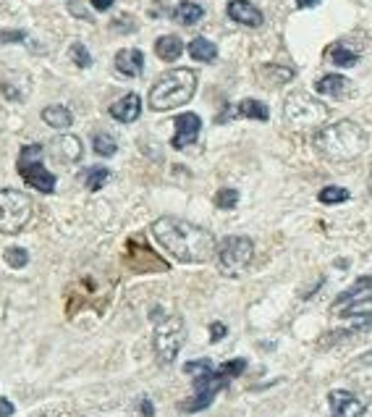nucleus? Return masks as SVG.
I'll return each mask as SVG.
<instances>
[{"label": "nucleus", "instance_id": "obj_15", "mask_svg": "<svg viewBox=\"0 0 372 417\" xmlns=\"http://www.w3.org/2000/svg\"><path fill=\"white\" fill-rule=\"evenodd\" d=\"M134 250H137L139 260H126V262H129L137 273H145V270H168V265H165L150 247H145V244L139 242V239H131L129 247H126V252H134Z\"/></svg>", "mask_w": 372, "mask_h": 417}, {"label": "nucleus", "instance_id": "obj_22", "mask_svg": "<svg viewBox=\"0 0 372 417\" xmlns=\"http://www.w3.org/2000/svg\"><path fill=\"white\" fill-rule=\"evenodd\" d=\"M294 79V71L286 69V66H262L260 69V82L262 84H268V87H281V84H288Z\"/></svg>", "mask_w": 372, "mask_h": 417}, {"label": "nucleus", "instance_id": "obj_4", "mask_svg": "<svg viewBox=\"0 0 372 417\" xmlns=\"http://www.w3.org/2000/svg\"><path fill=\"white\" fill-rule=\"evenodd\" d=\"M197 74L191 69H171L157 79L150 89V108L152 111H174L194 97Z\"/></svg>", "mask_w": 372, "mask_h": 417}, {"label": "nucleus", "instance_id": "obj_35", "mask_svg": "<svg viewBox=\"0 0 372 417\" xmlns=\"http://www.w3.org/2000/svg\"><path fill=\"white\" fill-rule=\"evenodd\" d=\"M92 6H95V11H108L113 6V0H92Z\"/></svg>", "mask_w": 372, "mask_h": 417}, {"label": "nucleus", "instance_id": "obj_13", "mask_svg": "<svg viewBox=\"0 0 372 417\" xmlns=\"http://www.w3.org/2000/svg\"><path fill=\"white\" fill-rule=\"evenodd\" d=\"M315 92H320L325 97H336V100H346V97H354V84L341 74H325L315 82Z\"/></svg>", "mask_w": 372, "mask_h": 417}, {"label": "nucleus", "instance_id": "obj_29", "mask_svg": "<svg viewBox=\"0 0 372 417\" xmlns=\"http://www.w3.org/2000/svg\"><path fill=\"white\" fill-rule=\"evenodd\" d=\"M71 61L77 63L79 69H89L92 66V55H89V50L81 43H74L71 45Z\"/></svg>", "mask_w": 372, "mask_h": 417}, {"label": "nucleus", "instance_id": "obj_33", "mask_svg": "<svg viewBox=\"0 0 372 417\" xmlns=\"http://www.w3.org/2000/svg\"><path fill=\"white\" fill-rule=\"evenodd\" d=\"M13 415V404L9 399H0V417H11Z\"/></svg>", "mask_w": 372, "mask_h": 417}, {"label": "nucleus", "instance_id": "obj_3", "mask_svg": "<svg viewBox=\"0 0 372 417\" xmlns=\"http://www.w3.org/2000/svg\"><path fill=\"white\" fill-rule=\"evenodd\" d=\"M367 131L354 121H338L320 126L312 137V145L328 160H356L367 150Z\"/></svg>", "mask_w": 372, "mask_h": 417}, {"label": "nucleus", "instance_id": "obj_8", "mask_svg": "<svg viewBox=\"0 0 372 417\" xmlns=\"http://www.w3.org/2000/svg\"><path fill=\"white\" fill-rule=\"evenodd\" d=\"M43 145H24L18 152V174L24 176V182L32 189L52 194L55 191V174H50L43 163Z\"/></svg>", "mask_w": 372, "mask_h": 417}, {"label": "nucleus", "instance_id": "obj_19", "mask_svg": "<svg viewBox=\"0 0 372 417\" xmlns=\"http://www.w3.org/2000/svg\"><path fill=\"white\" fill-rule=\"evenodd\" d=\"M325 58H328L333 66H341V69H351L359 63V52L346 48L344 43H333L328 45V50H325Z\"/></svg>", "mask_w": 372, "mask_h": 417}, {"label": "nucleus", "instance_id": "obj_6", "mask_svg": "<svg viewBox=\"0 0 372 417\" xmlns=\"http://www.w3.org/2000/svg\"><path fill=\"white\" fill-rule=\"evenodd\" d=\"M218 270L228 278H239L247 273L254 257V244L249 236H225L223 242L218 244Z\"/></svg>", "mask_w": 372, "mask_h": 417}, {"label": "nucleus", "instance_id": "obj_7", "mask_svg": "<svg viewBox=\"0 0 372 417\" xmlns=\"http://www.w3.org/2000/svg\"><path fill=\"white\" fill-rule=\"evenodd\" d=\"M336 318H372V276L356 278L354 284L330 304Z\"/></svg>", "mask_w": 372, "mask_h": 417}, {"label": "nucleus", "instance_id": "obj_20", "mask_svg": "<svg viewBox=\"0 0 372 417\" xmlns=\"http://www.w3.org/2000/svg\"><path fill=\"white\" fill-rule=\"evenodd\" d=\"M43 121L50 126V129H58V131H66L74 123V116H71L69 108H63V105H47L43 111Z\"/></svg>", "mask_w": 372, "mask_h": 417}, {"label": "nucleus", "instance_id": "obj_30", "mask_svg": "<svg viewBox=\"0 0 372 417\" xmlns=\"http://www.w3.org/2000/svg\"><path fill=\"white\" fill-rule=\"evenodd\" d=\"M6 262H9L11 268H24L26 262H29V252L21 250V247H9L6 250Z\"/></svg>", "mask_w": 372, "mask_h": 417}, {"label": "nucleus", "instance_id": "obj_9", "mask_svg": "<svg viewBox=\"0 0 372 417\" xmlns=\"http://www.w3.org/2000/svg\"><path fill=\"white\" fill-rule=\"evenodd\" d=\"M32 221V200L18 189H0V234H18Z\"/></svg>", "mask_w": 372, "mask_h": 417}, {"label": "nucleus", "instance_id": "obj_27", "mask_svg": "<svg viewBox=\"0 0 372 417\" xmlns=\"http://www.w3.org/2000/svg\"><path fill=\"white\" fill-rule=\"evenodd\" d=\"M349 197H351V191L344 189V187H325V189H320V194H317V200H320L322 205H341V202H346Z\"/></svg>", "mask_w": 372, "mask_h": 417}, {"label": "nucleus", "instance_id": "obj_10", "mask_svg": "<svg viewBox=\"0 0 372 417\" xmlns=\"http://www.w3.org/2000/svg\"><path fill=\"white\" fill-rule=\"evenodd\" d=\"M184 339H186V326H184L181 315H171V318L157 323L155 336H152V347H155L160 365H171L174 362L176 355L184 347Z\"/></svg>", "mask_w": 372, "mask_h": 417}, {"label": "nucleus", "instance_id": "obj_36", "mask_svg": "<svg viewBox=\"0 0 372 417\" xmlns=\"http://www.w3.org/2000/svg\"><path fill=\"white\" fill-rule=\"evenodd\" d=\"M299 9H312V6H320V0H296Z\"/></svg>", "mask_w": 372, "mask_h": 417}, {"label": "nucleus", "instance_id": "obj_31", "mask_svg": "<svg viewBox=\"0 0 372 417\" xmlns=\"http://www.w3.org/2000/svg\"><path fill=\"white\" fill-rule=\"evenodd\" d=\"M236 202H239V191H236V189H220L215 194V205L220 210L236 208Z\"/></svg>", "mask_w": 372, "mask_h": 417}, {"label": "nucleus", "instance_id": "obj_34", "mask_svg": "<svg viewBox=\"0 0 372 417\" xmlns=\"http://www.w3.org/2000/svg\"><path fill=\"white\" fill-rule=\"evenodd\" d=\"M3 40H6V43H16V40H24V32H6V35H3Z\"/></svg>", "mask_w": 372, "mask_h": 417}, {"label": "nucleus", "instance_id": "obj_28", "mask_svg": "<svg viewBox=\"0 0 372 417\" xmlns=\"http://www.w3.org/2000/svg\"><path fill=\"white\" fill-rule=\"evenodd\" d=\"M92 148H95L97 155H103V157H111V155H115V152H118L115 139H113L111 134H103V131L92 137Z\"/></svg>", "mask_w": 372, "mask_h": 417}, {"label": "nucleus", "instance_id": "obj_14", "mask_svg": "<svg viewBox=\"0 0 372 417\" xmlns=\"http://www.w3.org/2000/svg\"><path fill=\"white\" fill-rule=\"evenodd\" d=\"M47 150H50V155L63 165L77 163L79 157H81V142H79L77 137H71V134H61V137H55Z\"/></svg>", "mask_w": 372, "mask_h": 417}, {"label": "nucleus", "instance_id": "obj_2", "mask_svg": "<svg viewBox=\"0 0 372 417\" xmlns=\"http://www.w3.org/2000/svg\"><path fill=\"white\" fill-rule=\"evenodd\" d=\"M247 370V360L236 357L231 362H225L220 367H213L210 360H191L184 365V373L194 375V396L189 401H181L184 412H199L213 404L218 394L223 391L228 383L239 378Z\"/></svg>", "mask_w": 372, "mask_h": 417}, {"label": "nucleus", "instance_id": "obj_24", "mask_svg": "<svg viewBox=\"0 0 372 417\" xmlns=\"http://www.w3.org/2000/svg\"><path fill=\"white\" fill-rule=\"evenodd\" d=\"M234 116H242V118H254V121H268L270 118V111L268 105L260 103V100H242V103L236 105Z\"/></svg>", "mask_w": 372, "mask_h": 417}, {"label": "nucleus", "instance_id": "obj_37", "mask_svg": "<svg viewBox=\"0 0 372 417\" xmlns=\"http://www.w3.org/2000/svg\"><path fill=\"white\" fill-rule=\"evenodd\" d=\"M142 412H145V415H152V404H150L147 399L142 401Z\"/></svg>", "mask_w": 372, "mask_h": 417}, {"label": "nucleus", "instance_id": "obj_11", "mask_svg": "<svg viewBox=\"0 0 372 417\" xmlns=\"http://www.w3.org/2000/svg\"><path fill=\"white\" fill-rule=\"evenodd\" d=\"M328 404H330V417H359L364 415V401L351 391H344V389H333L328 394Z\"/></svg>", "mask_w": 372, "mask_h": 417}, {"label": "nucleus", "instance_id": "obj_12", "mask_svg": "<svg viewBox=\"0 0 372 417\" xmlns=\"http://www.w3.org/2000/svg\"><path fill=\"white\" fill-rule=\"evenodd\" d=\"M199 131H202V121H199L197 113H181L176 118V134L171 139L174 150H186L189 145H194L199 139Z\"/></svg>", "mask_w": 372, "mask_h": 417}, {"label": "nucleus", "instance_id": "obj_1", "mask_svg": "<svg viewBox=\"0 0 372 417\" xmlns=\"http://www.w3.org/2000/svg\"><path fill=\"white\" fill-rule=\"evenodd\" d=\"M152 236L165 252L179 262H208L218 252V239L213 231L191 221L163 216L152 223Z\"/></svg>", "mask_w": 372, "mask_h": 417}, {"label": "nucleus", "instance_id": "obj_16", "mask_svg": "<svg viewBox=\"0 0 372 417\" xmlns=\"http://www.w3.org/2000/svg\"><path fill=\"white\" fill-rule=\"evenodd\" d=\"M228 16L234 18L236 24H244V26H262V21H265V16H262V11L254 6V3H249V0H231L228 3Z\"/></svg>", "mask_w": 372, "mask_h": 417}, {"label": "nucleus", "instance_id": "obj_18", "mask_svg": "<svg viewBox=\"0 0 372 417\" xmlns=\"http://www.w3.org/2000/svg\"><path fill=\"white\" fill-rule=\"evenodd\" d=\"M145 69V55L137 48H129V50H121L115 55V71L123 74V77H139Z\"/></svg>", "mask_w": 372, "mask_h": 417}, {"label": "nucleus", "instance_id": "obj_26", "mask_svg": "<svg viewBox=\"0 0 372 417\" xmlns=\"http://www.w3.org/2000/svg\"><path fill=\"white\" fill-rule=\"evenodd\" d=\"M111 179V171L108 168H87V174L81 176V182L89 191H100Z\"/></svg>", "mask_w": 372, "mask_h": 417}, {"label": "nucleus", "instance_id": "obj_38", "mask_svg": "<svg viewBox=\"0 0 372 417\" xmlns=\"http://www.w3.org/2000/svg\"><path fill=\"white\" fill-rule=\"evenodd\" d=\"M367 189H370V194H372V174H370V179H367Z\"/></svg>", "mask_w": 372, "mask_h": 417}, {"label": "nucleus", "instance_id": "obj_17", "mask_svg": "<svg viewBox=\"0 0 372 417\" xmlns=\"http://www.w3.org/2000/svg\"><path fill=\"white\" fill-rule=\"evenodd\" d=\"M139 113H142V100H139L137 92H129V95H123L121 100H115L111 105V116L121 123H134Z\"/></svg>", "mask_w": 372, "mask_h": 417}, {"label": "nucleus", "instance_id": "obj_21", "mask_svg": "<svg viewBox=\"0 0 372 417\" xmlns=\"http://www.w3.org/2000/svg\"><path fill=\"white\" fill-rule=\"evenodd\" d=\"M155 52H157V58H160V61L174 63L176 58L184 52V43L176 35H165L155 43Z\"/></svg>", "mask_w": 372, "mask_h": 417}, {"label": "nucleus", "instance_id": "obj_32", "mask_svg": "<svg viewBox=\"0 0 372 417\" xmlns=\"http://www.w3.org/2000/svg\"><path fill=\"white\" fill-rule=\"evenodd\" d=\"M225 333H228V328H225L223 323H213V326H210V341H220Z\"/></svg>", "mask_w": 372, "mask_h": 417}, {"label": "nucleus", "instance_id": "obj_23", "mask_svg": "<svg viewBox=\"0 0 372 417\" xmlns=\"http://www.w3.org/2000/svg\"><path fill=\"white\" fill-rule=\"evenodd\" d=\"M202 16H205V9L199 6V3H191V0H184V3H179L174 11V18L179 21V24L184 26H191L197 24V21H202Z\"/></svg>", "mask_w": 372, "mask_h": 417}, {"label": "nucleus", "instance_id": "obj_5", "mask_svg": "<svg viewBox=\"0 0 372 417\" xmlns=\"http://www.w3.org/2000/svg\"><path fill=\"white\" fill-rule=\"evenodd\" d=\"M328 108L315 100V97L304 95V92H291L283 103V118L288 126L304 131V129H320L328 121Z\"/></svg>", "mask_w": 372, "mask_h": 417}, {"label": "nucleus", "instance_id": "obj_25", "mask_svg": "<svg viewBox=\"0 0 372 417\" xmlns=\"http://www.w3.org/2000/svg\"><path fill=\"white\" fill-rule=\"evenodd\" d=\"M189 55L199 63H213L218 58V48L205 37H194L189 43Z\"/></svg>", "mask_w": 372, "mask_h": 417}]
</instances>
